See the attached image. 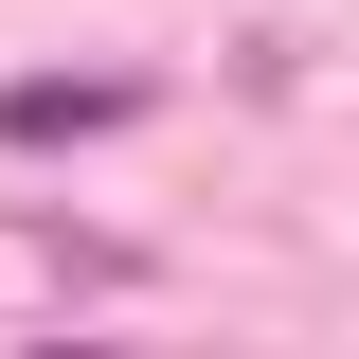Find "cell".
Returning a JSON list of instances; mask_svg holds the SVG:
<instances>
[{
  "instance_id": "obj_2",
  "label": "cell",
  "mask_w": 359,
  "mask_h": 359,
  "mask_svg": "<svg viewBox=\"0 0 359 359\" xmlns=\"http://www.w3.org/2000/svg\"><path fill=\"white\" fill-rule=\"evenodd\" d=\"M54 359H90V341H54Z\"/></svg>"
},
{
  "instance_id": "obj_1",
  "label": "cell",
  "mask_w": 359,
  "mask_h": 359,
  "mask_svg": "<svg viewBox=\"0 0 359 359\" xmlns=\"http://www.w3.org/2000/svg\"><path fill=\"white\" fill-rule=\"evenodd\" d=\"M126 90H0V144H90Z\"/></svg>"
}]
</instances>
